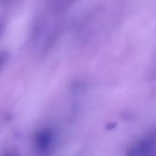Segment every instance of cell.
<instances>
[{"label": "cell", "mask_w": 156, "mask_h": 156, "mask_svg": "<svg viewBox=\"0 0 156 156\" xmlns=\"http://www.w3.org/2000/svg\"><path fill=\"white\" fill-rule=\"evenodd\" d=\"M77 0H50L49 9L52 14L60 15L69 11Z\"/></svg>", "instance_id": "1"}, {"label": "cell", "mask_w": 156, "mask_h": 156, "mask_svg": "<svg viewBox=\"0 0 156 156\" xmlns=\"http://www.w3.org/2000/svg\"><path fill=\"white\" fill-rule=\"evenodd\" d=\"M8 58H9V55L5 51L0 52V69H2V66L5 64V62L8 61Z\"/></svg>", "instance_id": "2"}, {"label": "cell", "mask_w": 156, "mask_h": 156, "mask_svg": "<svg viewBox=\"0 0 156 156\" xmlns=\"http://www.w3.org/2000/svg\"><path fill=\"white\" fill-rule=\"evenodd\" d=\"M13 0H0V2L2 3H5V5H9V3H11Z\"/></svg>", "instance_id": "3"}, {"label": "cell", "mask_w": 156, "mask_h": 156, "mask_svg": "<svg viewBox=\"0 0 156 156\" xmlns=\"http://www.w3.org/2000/svg\"><path fill=\"white\" fill-rule=\"evenodd\" d=\"M3 24L1 22H0V35H1V33H2V31H3Z\"/></svg>", "instance_id": "4"}]
</instances>
